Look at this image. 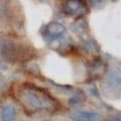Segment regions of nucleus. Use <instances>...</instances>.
<instances>
[{"mask_svg":"<svg viewBox=\"0 0 121 121\" xmlns=\"http://www.w3.org/2000/svg\"><path fill=\"white\" fill-rule=\"evenodd\" d=\"M108 85L113 90L121 92V71L118 69L112 70L108 76Z\"/></svg>","mask_w":121,"mask_h":121,"instance_id":"nucleus-5","label":"nucleus"},{"mask_svg":"<svg viewBox=\"0 0 121 121\" xmlns=\"http://www.w3.org/2000/svg\"><path fill=\"white\" fill-rule=\"evenodd\" d=\"M18 101L29 112L54 111L56 102L48 92L32 84H23L16 91Z\"/></svg>","mask_w":121,"mask_h":121,"instance_id":"nucleus-1","label":"nucleus"},{"mask_svg":"<svg viewBox=\"0 0 121 121\" xmlns=\"http://www.w3.org/2000/svg\"><path fill=\"white\" fill-rule=\"evenodd\" d=\"M16 109L11 105L3 106L1 111H0V119H1V121H14L16 118Z\"/></svg>","mask_w":121,"mask_h":121,"instance_id":"nucleus-6","label":"nucleus"},{"mask_svg":"<svg viewBox=\"0 0 121 121\" xmlns=\"http://www.w3.org/2000/svg\"><path fill=\"white\" fill-rule=\"evenodd\" d=\"M64 12L70 15H80L84 14L87 10L86 4L82 1H77V0H70L64 3L63 5Z\"/></svg>","mask_w":121,"mask_h":121,"instance_id":"nucleus-3","label":"nucleus"},{"mask_svg":"<svg viewBox=\"0 0 121 121\" xmlns=\"http://www.w3.org/2000/svg\"><path fill=\"white\" fill-rule=\"evenodd\" d=\"M71 118L74 121H105L101 114L92 111H74L71 113Z\"/></svg>","mask_w":121,"mask_h":121,"instance_id":"nucleus-4","label":"nucleus"},{"mask_svg":"<svg viewBox=\"0 0 121 121\" xmlns=\"http://www.w3.org/2000/svg\"><path fill=\"white\" fill-rule=\"evenodd\" d=\"M113 121H121V117L120 116H115L113 118Z\"/></svg>","mask_w":121,"mask_h":121,"instance_id":"nucleus-7","label":"nucleus"},{"mask_svg":"<svg viewBox=\"0 0 121 121\" xmlns=\"http://www.w3.org/2000/svg\"><path fill=\"white\" fill-rule=\"evenodd\" d=\"M66 33L67 29L65 25L60 23V22L52 21L45 26L43 37L48 41V43L52 45V48H55V44H60V41L65 39Z\"/></svg>","mask_w":121,"mask_h":121,"instance_id":"nucleus-2","label":"nucleus"}]
</instances>
